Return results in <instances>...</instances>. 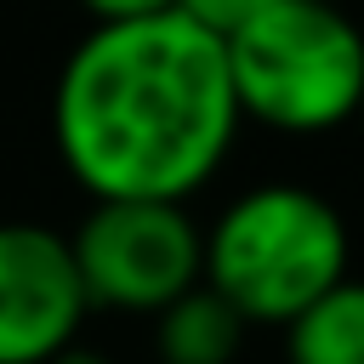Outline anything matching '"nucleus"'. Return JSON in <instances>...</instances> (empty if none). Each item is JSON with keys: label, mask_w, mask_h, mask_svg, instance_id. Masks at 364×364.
<instances>
[{"label": "nucleus", "mask_w": 364, "mask_h": 364, "mask_svg": "<svg viewBox=\"0 0 364 364\" xmlns=\"http://www.w3.org/2000/svg\"><path fill=\"white\" fill-rule=\"evenodd\" d=\"M239 97L222 34L188 11L91 23L51 85V142L91 199L199 193L233 136Z\"/></svg>", "instance_id": "f257e3e1"}, {"label": "nucleus", "mask_w": 364, "mask_h": 364, "mask_svg": "<svg viewBox=\"0 0 364 364\" xmlns=\"http://www.w3.org/2000/svg\"><path fill=\"white\" fill-rule=\"evenodd\" d=\"M347 216L301 182H256L205 228V284L228 296L245 324H290L307 301L347 279Z\"/></svg>", "instance_id": "f03ea898"}, {"label": "nucleus", "mask_w": 364, "mask_h": 364, "mask_svg": "<svg viewBox=\"0 0 364 364\" xmlns=\"http://www.w3.org/2000/svg\"><path fill=\"white\" fill-rule=\"evenodd\" d=\"M239 114L284 131L324 136L358 125L364 102V28L330 0H279L228 40Z\"/></svg>", "instance_id": "7ed1b4c3"}, {"label": "nucleus", "mask_w": 364, "mask_h": 364, "mask_svg": "<svg viewBox=\"0 0 364 364\" xmlns=\"http://www.w3.org/2000/svg\"><path fill=\"white\" fill-rule=\"evenodd\" d=\"M91 307L159 313L205 279V228L182 199H91L68 233Z\"/></svg>", "instance_id": "20e7f679"}, {"label": "nucleus", "mask_w": 364, "mask_h": 364, "mask_svg": "<svg viewBox=\"0 0 364 364\" xmlns=\"http://www.w3.org/2000/svg\"><path fill=\"white\" fill-rule=\"evenodd\" d=\"M85 313L91 296L68 233L46 222H0V364H51L80 341Z\"/></svg>", "instance_id": "39448f33"}, {"label": "nucleus", "mask_w": 364, "mask_h": 364, "mask_svg": "<svg viewBox=\"0 0 364 364\" xmlns=\"http://www.w3.org/2000/svg\"><path fill=\"white\" fill-rule=\"evenodd\" d=\"M245 330H250L245 313L199 279L193 290H182L171 307L154 313V353L159 364H233Z\"/></svg>", "instance_id": "423d86ee"}, {"label": "nucleus", "mask_w": 364, "mask_h": 364, "mask_svg": "<svg viewBox=\"0 0 364 364\" xmlns=\"http://www.w3.org/2000/svg\"><path fill=\"white\" fill-rule=\"evenodd\" d=\"M284 364H364V279L347 273L284 324Z\"/></svg>", "instance_id": "0eeeda50"}, {"label": "nucleus", "mask_w": 364, "mask_h": 364, "mask_svg": "<svg viewBox=\"0 0 364 364\" xmlns=\"http://www.w3.org/2000/svg\"><path fill=\"white\" fill-rule=\"evenodd\" d=\"M279 0H176V11H188L199 28H210V34H233V28H245L250 17H262V11H273Z\"/></svg>", "instance_id": "6e6552de"}, {"label": "nucleus", "mask_w": 364, "mask_h": 364, "mask_svg": "<svg viewBox=\"0 0 364 364\" xmlns=\"http://www.w3.org/2000/svg\"><path fill=\"white\" fill-rule=\"evenodd\" d=\"M91 23H125V17H154V11H171L176 0H74Z\"/></svg>", "instance_id": "1a4fd4ad"}, {"label": "nucleus", "mask_w": 364, "mask_h": 364, "mask_svg": "<svg viewBox=\"0 0 364 364\" xmlns=\"http://www.w3.org/2000/svg\"><path fill=\"white\" fill-rule=\"evenodd\" d=\"M51 364H108V353H97V347H85V341H68Z\"/></svg>", "instance_id": "9d476101"}, {"label": "nucleus", "mask_w": 364, "mask_h": 364, "mask_svg": "<svg viewBox=\"0 0 364 364\" xmlns=\"http://www.w3.org/2000/svg\"><path fill=\"white\" fill-rule=\"evenodd\" d=\"M358 131H364V102H358Z\"/></svg>", "instance_id": "9b49d317"}]
</instances>
